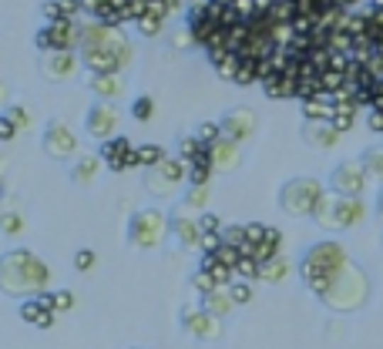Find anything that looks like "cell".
<instances>
[{
	"label": "cell",
	"mask_w": 383,
	"mask_h": 349,
	"mask_svg": "<svg viewBox=\"0 0 383 349\" xmlns=\"http://www.w3.org/2000/svg\"><path fill=\"white\" fill-rule=\"evenodd\" d=\"M54 269L30 248H7L0 256V296L7 299H38L51 292Z\"/></svg>",
	"instance_id": "6da1fadb"
},
{
	"label": "cell",
	"mask_w": 383,
	"mask_h": 349,
	"mask_svg": "<svg viewBox=\"0 0 383 349\" xmlns=\"http://www.w3.org/2000/svg\"><path fill=\"white\" fill-rule=\"evenodd\" d=\"M346 265H350L346 248L340 246V242H333V239H323V242H316V246H309L306 252H303V259H299V279H303L309 292L319 299Z\"/></svg>",
	"instance_id": "7a4b0ae2"
},
{
	"label": "cell",
	"mask_w": 383,
	"mask_h": 349,
	"mask_svg": "<svg viewBox=\"0 0 383 349\" xmlns=\"http://www.w3.org/2000/svg\"><path fill=\"white\" fill-rule=\"evenodd\" d=\"M367 296H370V279H367V272L360 269V265L350 262V265L333 279L330 289L319 296V302L333 312H357L360 306L367 302Z\"/></svg>",
	"instance_id": "3957f363"
},
{
	"label": "cell",
	"mask_w": 383,
	"mask_h": 349,
	"mask_svg": "<svg viewBox=\"0 0 383 349\" xmlns=\"http://www.w3.org/2000/svg\"><path fill=\"white\" fill-rule=\"evenodd\" d=\"M367 219V202L363 198H350V195H333L326 192L323 202L313 212V222L326 232H346V229H357Z\"/></svg>",
	"instance_id": "277c9868"
},
{
	"label": "cell",
	"mask_w": 383,
	"mask_h": 349,
	"mask_svg": "<svg viewBox=\"0 0 383 349\" xmlns=\"http://www.w3.org/2000/svg\"><path fill=\"white\" fill-rule=\"evenodd\" d=\"M168 235H172V219L162 208H138V212H131L125 225V242L138 252H152V248L165 246Z\"/></svg>",
	"instance_id": "5b68a950"
},
{
	"label": "cell",
	"mask_w": 383,
	"mask_h": 349,
	"mask_svg": "<svg viewBox=\"0 0 383 349\" xmlns=\"http://www.w3.org/2000/svg\"><path fill=\"white\" fill-rule=\"evenodd\" d=\"M323 195H326V185L319 178L296 175V178L279 185L276 202H279V208L286 215H293V219H313V212H316V205L323 202Z\"/></svg>",
	"instance_id": "8992f818"
},
{
	"label": "cell",
	"mask_w": 383,
	"mask_h": 349,
	"mask_svg": "<svg viewBox=\"0 0 383 349\" xmlns=\"http://www.w3.org/2000/svg\"><path fill=\"white\" fill-rule=\"evenodd\" d=\"M77 54H81V64L88 67V74H125L128 67L135 64V44L121 30L101 47L77 51Z\"/></svg>",
	"instance_id": "52a82bcc"
},
{
	"label": "cell",
	"mask_w": 383,
	"mask_h": 349,
	"mask_svg": "<svg viewBox=\"0 0 383 349\" xmlns=\"http://www.w3.org/2000/svg\"><path fill=\"white\" fill-rule=\"evenodd\" d=\"M182 185H189V161L179 155H168L162 165L145 168V192L152 198H172Z\"/></svg>",
	"instance_id": "ba28073f"
},
{
	"label": "cell",
	"mask_w": 383,
	"mask_h": 349,
	"mask_svg": "<svg viewBox=\"0 0 383 349\" xmlns=\"http://www.w3.org/2000/svg\"><path fill=\"white\" fill-rule=\"evenodd\" d=\"M77 44H81V21H44L34 34L38 54L77 51Z\"/></svg>",
	"instance_id": "9c48e42d"
},
{
	"label": "cell",
	"mask_w": 383,
	"mask_h": 349,
	"mask_svg": "<svg viewBox=\"0 0 383 349\" xmlns=\"http://www.w3.org/2000/svg\"><path fill=\"white\" fill-rule=\"evenodd\" d=\"M77 148H81V142H77L74 128H71L67 121L51 118V121L44 125V131H40V151L48 158H54V161H74Z\"/></svg>",
	"instance_id": "30bf717a"
},
{
	"label": "cell",
	"mask_w": 383,
	"mask_h": 349,
	"mask_svg": "<svg viewBox=\"0 0 383 349\" xmlns=\"http://www.w3.org/2000/svg\"><path fill=\"white\" fill-rule=\"evenodd\" d=\"M179 329L185 333V336L195 339V343H218L222 333H226V329H222V319L212 316L202 302H199V306H182Z\"/></svg>",
	"instance_id": "8fae6325"
},
{
	"label": "cell",
	"mask_w": 383,
	"mask_h": 349,
	"mask_svg": "<svg viewBox=\"0 0 383 349\" xmlns=\"http://www.w3.org/2000/svg\"><path fill=\"white\" fill-rule=\"evenodd\" d=\"M370 185V175L363 168V161H340L336 168L330 171V192L333 195H350V198H363Z\"/></svg>",
	"instance_id": "7c38bea8"
},
{
	"label": "cell",
	"mask_w": 383,
	"mask_h": 349,
	"mask_svg": "<svg viewBox=\"0 0 383 349\" xmlns=\"http://www.w3.org/2000/svg\"><path fill=\"white\" fill-rule=\"evenodd\" d=\"M118 125H121V111H118L111 101H94L88 108V115H84V135L94 138L98 144L108 142V138H115Z\"/></svg>",
	"instance_id": "4fadbf2b"
},
{
	"label": "cell",
	"mask_w": 383,
	"mask_h": 349,
	"mask_svg": "<svg viewBox=\"0 0 383 349\" xmlns=\"http://www.w3.org/2000/svg\"><path fill=\"white\" fill-rule=\"evenodd\" d=\"M81 54L77 51H51V54H40L38 57V74L48 84H64L71 81L81 71Z\"/></svg>",
	"instance_id": "5bb4252c"
},
{
	"label": "cell",
	"mask_w": 383,
	"mask_h": 349,
	"mask_svg": "<svg viewBox=\"0 0 383 349\" xmlns=\"http://www.w3.org/2000/svg\"><path fill=\"white\" fill-rule=\"evenodd\" d=\"M135 148H138V144H131L128 138L115 135V138L101 142L98 155H101L104 168L115 171V175H121V171H128V168H138V151H135Z\"/></svg>",
	"instance_id": "9a60e30c"
},
{
	"label": "cell",
	"mask_w": 383,
	"mask_h": 349,
	"mask_svg": "<svg viewBox=\"0 0 383 349\" xmlns=\"http://www.w3.org/2000/svg\"><path fill=\"white\" fill-rule=\"evenodd\" d=\"M218 125H222V138H229V142H249L255 135V128H259V118H255L252 108H245V104H239V108H229L226 115L218 118Z\"/></svg>",
	"instance_id": "2e32d148"
},
{
	"label": "cell",
	"mask_w": 383,
	"mask_h": 349,
	"mask_svg": "<svg viewBox=\"0 0 383 349\" xmlns=\"http://www.w3.org/2000/svg\"><path fill=\"white\" fill-rule=\"evenodd\" d=\"M172 239L179 242L182 252H202V225H199V215H192V212H182V208H175L172 215Z\"/></svg>",
	"instance_id": "e0dca14e"
},
{
	"label": "cell",
	"mask_w": 383,
	"mask_h": 349,
	"mask_svg": "<svg viewBox=\"0 0 383 349\" xmlns=\"http://www.w3.org/2000/svg\"><path fill=\"white\" fill-rule=\"evenodd\" d=\"M209 151H212V168H216L218 175H232V171L243 168V144H239V142L218 138Z\"/></svg>",
	"instance_id": "ac0fdd59"
},
{
	"label": "cell",
	"mask_w": 383,
	"mask_h": 349,
	"mask_svg": "<svg viewBox=\"0 0 383 349\" xmlns=\"http://www.w3.org/2000/svg\"><path fill=\"white\" fill-rule=\"evenodd\" d=\"M340 131L333 128L330 121H303V142L309 148H316V151H333L336 144H340Z\"/></svg>",
	"instance_id": "d6986e66"
},
{
	"label": "cell",
	"mask_w": 383,
	"mask_h": 349,
	"mask_svg": "<svg viewBox=\"0 0 383 349\" xmlns=\"http://www.w3.org/2000/svg\"><path fill=\"white\" fill-rule=\"evenodd\" d=\"M88 88H91V94H94L98 101H111V104H115V101L125 98L128 84H125V74H91Z\"/></svg>",
	"instance_id": "ffe728a7"
},
{
	"label": "cell",
	"mask_w": 383,
	"mask_h": 349,
	"mask_svg": "<svg viewBox=\"0 0 383 349\" xmlns=\"http://www.w3.org/2000/svg\"><path fill=\"white\" fill-rule=\"evenodd\" d=\"M101 155H77L74 165L67 168V178H71V185H77V188H91L94 185V178H98V171H101Z\"/></svg>",
	"instance_id": "44dd1931"
},
{
	"label": "cell",
	"mask_w": 383,
	"mask_h": 349,
	"mask_svg": "<svg viewBox=\"0 0 383 349\" xmlns=\"http://www.w3.org/2000/svg\"><path fill=\"white\" fill-rule=\"evenodd\" d=\"M118 30L115 27L101 24L98 17H84L81 21V44H77V51H91V47H101V44H108V40L115 38Z\"/></svg>",
	"instance_id": "7402d4cb"
},
{
	"label": "cell",
	"mask_w": 383,
	"mask_h": 349,
	"mask_svg": "<svg viewBox=\"0 0 383 349\" xmlns=\"http://www.w3.org/2000/svg\"><path fill=\"white\" fill-rule=\"evenodd\" d=\"M81 0H44L40 4V17L44 21H81Z\"/></svg>",
	"instance_id": "603a6c76"
},
{
	"label": "cell",
	"mask_w": 383,
	"mask_h": 349,
	"mask_svg": "<svg viewBox=\"0 0 383 349\" xmlns=\"http://www.w3.org/2000/svg\"><path fill=\"white\" fill-rule=\"evenodd\" d=\"M209 202H212V185H185L179 208L192 212V215H202V212H209Z\"/></svg>",
	"instance_id": "cb8c5ba5"
},
{
	"label": "cell",
	"mask_w": 383,
	"mask_h": 349,
	"mask_svg": "<svg viewBox=\"0 0 383 349\" xmlns=\"http://www.w3.org/2000/svg\"><path fill=\"white\" fill-rule=\"evenodd\" d=\"M293 275V262L286 259V256H276V259H269V262H259V282H266V285H282L286 279Z\"/></svg>",
	"instance_id": "d4e9b609"
},
{
	"label": "cell",
	"mask_w": 383,
	"mask_h": 349,
	"mask_svg": "<svg viewBox=\"0 0 383 349\" xmlns=\"http://www.w3.org/2000/svg\"><path fill=\"white\" fill-rule=\"evenodd\" d=\"M299 111H303V121H333V94H316L309 101H299Z\"/></svg>",
	"instance_id": "484cf974"
},
{
	"label": "cell",
	"mask_w": 383,
	"mask_h": 349,
	"mask_svg": "<svg viewBox=\"0 0 383 349\" xmlns=\"http://www.w3.org/2000/svg\"><path fill=\"white\" fill-rule=\"evenodd\" d=\"M296 84H299V78H289V74H272V78L262 81V94L272 98V101H289V98H296Z\"/></svg>",
	"instance_id": "4316f807"
},
{
	"label": "cell",
	"mask_w": 383,
	"mask_h": 349,
	"mask_svg": "<svg viewBox=\"0 0 383 349\" xmlns=\"http://www.w3.org/2000/svg\"><path fill=\"white\" fill-rule=\"evenodd\" d=\"M202 306L212 312V316L226 319V316H232V312H235V299H232L229 285H218V289H212L209 296H202Z\"/></svg>",
	"instance_id": "83f0119b"
},
{
	"label": "cell",
	"mask_w": 383,
	"mask_h": 349,
	"mask_svg": "<svg viewBox=\"0 0 383 349\" xmlns=\"http://www.w3.org/2000/svg\"><path fill=\"white\" fill-rule=\"evenodd\" d=\"M27 232V219L21 208H0V235L7 239H21Z\"/></svg>",
	"instance_id": "f1b7e54d"
},
{
	"label": "cell",
	"mask_w": 383,
	"mask_h": 349,
	"mask_svg": "<svg viewBox=\"0 0 383 349\" xmlns=\"http://www.w3.org/2000/svg\"><path fill=\"white\" fill-rule=\"evenodd\" d=\"M199 269L209 272V275H212L218 285H232V282H235V269L222 265V262L216 259V252H202V259H199Z\"/></svg>",
	"instance_id": "f546056e"
},
{
	"label": "cell",
	"mask_w": 383,
	"mask_h": 349,
	"mask_svg": "<svg viewBox=\"0 0 383 349\" xmlns=\"http://www.w3.org/2000/svg\"><path fill=\"white\" fill-rule=\"evenodd\" d=\"M282 252V232L276 229V225H269L266 229V239L255 246V252H252V259H259V262H269V259H276Z\"/></svg>",
	"instance_id": "4dcf8cb0"
},
{
	"label": "cell",
	"mask_w": 383,
	"mask_h": 349,
	"mask_svg": "<svg viewBox=\"0 0 383 349\" xmlns=\"http://www.w3.org/2000/svg\"><path fill=\"white\" fill-rule=\"evenodd\" d=\"M209 151V144H202L199 138H195V131L192 135H179V158H185V161H199V158Z\"/></svg>",
	"instance_id": "1f68e13d"
},
{
	"label": "cell",
	"mask_w": 383,
	"mask_h": 349,
	"mask_svg": "<svg viewBox=\"0 0 383 349\" xmlns=\"http://www.w3.org/2000/svg\"><path fill=\"white\" fill-rule=\"evenodd\" d=\"M135 151H138V168H155V165H162V161L168 158L165 148H162V144H152V142L138 144Z\"/></svg>",
	"instance_id": "d6a6232c"
},
{
	"label": "cell",
	"mask_w": 383,
	"mask_h": 349,
	"mask_svg": "<svg viewBox=\"0 0 383 349\" xmlns=\"http://www.w3.org/2000/svg\"><path fill=\"white\" fill-rule=\"evenodd\" d=\"M243 57V54H239ZM235 88H252V84H259V61H252V57H243V64H239V71H235V81H232Z\"/></svg>",
	"instance_id": "836d02e7"
},
{
	"label": "cell",
	"mask_w": 383,
	"mask_h": 349,
	"mask_svg": "<svg viewBox=\"0 0 383 349\" xmlns=\"http://www.w3.org/2000/svg\"><path fill=\"white\" fill-rule=\"evenodd\" d=\"M128 115L135 118L138 125H148L155 118V98L152 94H138V98L131 101V108H128Z\"/></svg>",
	"instance_id": "e575fe53"
},
{
	"label": "cell",
	"mask_w": 383,
	"mask_h": 349,
	"mask_svg": "<svg viewBox=\"0 0 383 349\" xmlns=\"http://www.w3.org/2000/svg\"><path fill=\"white\" fill-rule=\"evenodd\" d=\"M360 161H363V168H367L370 181H380L383 185V148H367V151L360 155Z\"/></svg>",
	"instance_id": "d590c367"
},
{
	"label": "cell",
	"mask_w": 383,
	"mask_h": 349,
	"mask_svg": "<svg viewBox=\"0 0 383 349\" xmlns=\"http://www.w3.org/2000/svg\"><path fill=\"white\" fill-rule=\"evenodd\" d=\"M165 24H168V21L155 17V13H145L141 21H135V27H138L141 38H162V34H165Z\"/></svg>",
	"instance_id": "8d00e7d4"
},
{
	"label": "cell",
	"mask_w": 383,
	"mask_h": 349,
	"mask_svg": "<svg viewBox=\"0 0 383 349\" xmlns=\"http://www.w3.org/2000/svg\"><path fill=\"white\" fill-rule=\"evenodd\" d=\"M319 84H323V94H340V91L346 88V71L330 67V71H323V74H319Z\"/></svg>",
	"instance_id": "74e56055"
},
{
	"label": "cell",
	"mask_w": 383,
	"mask_h": 349,
	"mask_svg": "<svg viewBox=\"0 0 383 349\" xmlns=\"http://www.w3.org/2000/svg\"><path fill=\"white\" fill-rule=\"evenodd\" d=\"M44 312H51V309L40 302V296L38 299H24V302H21V319L30 323V326H38L40 319H44Z\"/></svg>",
	"instance_id": "f35d334b"
},
{
	"label": "cell",
	"mask_w": 383,
	"mask_h": 349,
	"mask_svg": "<svg viewBox=\"0 0 383 349\" xmlns=\"http://www.w3.org/2000/svg\"><path fill=\"white\" fill-rule=\"evenodd\" d=\"M189 285H192V289H195V292H199V299H202V296H209L212 289H218V282H216V279H212V275H209V272H205V269H195V272H192Z\"/></svg>",
	"instance_id": "ab89813d"
},
{
	"label": "cell",
	"mask_w": 383,
	"mask_h": 349,
	"mask_svg": "<svg viewBox=\"0 0 383 349\" xmlns=\"http://www.w3.org/2000/svg\"><path fill=\"white\" fill-rule=\"evenodd\" d=\"M195 138H199L202 144H209V148H212V144H216L218 138H222V125H218V121H202V125L195 128Z\"/></svg>",
	"instance_id": "60d3db41"
},
{
	"label": "cell",
	"mask_w": 383,
	"mask_h": 349,
	"mask_svg": "<svg viewBox=\"0 0 383 349\" xmlns=\"http://www.w3.org/2000/svg\"><path fill=\"white\" fill-rule=\"evenodd\" d=\"M4 115L11 118V121H13V125H17L21 131H27L30 125H34V118H30V111H27L24 104H7V108H4Z\"/></svg>",
	"instance_id": "b9f144b4"
},
{
	"label": "cell",
	"mask_w": 383,
	"mask_h": 349,
	"mask_svg": "<svg viewBox=\"0 0 383 349\" xmlns=\"http://www.w3.org/2000/svg\"><path fill=\"white\" fill-rule=\"evenodd\" d=\"M239 64H243V57L239 54H226L222 61L216 64V74L222 81H235V71H239Z\"/></svg>",
	"instance_id": "7bdbcfd3"
},
{
	"label": "cell",
	"mask_w": 383,
	"mask_h": 349,
	"mask_svg": "<svg viewBox=\"0 0 383 349\" xmlns=\"http://www.w3.org/2000/svg\"><path fill=\"white\" fill-rule=\"evenodd\" d=\"M232 299H235V306H249L252 302V282L249 279H235V282L229 285Z\"/></svg>",
	"instance_id": "ee69618b"
},
{
	"label": "cell",
	"mask_w": 383,
	"mask_h": 349,
	"mask_svg": "<svg viewBox=\"0 0 383 349\" xmlns=\"http://www.w3.org/2000/svg\"><path fill=\"white\" fill-rule=\"evenodd\" d=\"M48 296H51V309L57 312V316H61V312H67V309H74V296H71L67 289H51Z\"/></svg>",
	"instance_id": "f6af8a7d"
},
{
	"label": "cell",
	"mask_w": 383,
	"mask_h": 349,
	"mask_svg": "<svg viewBox=\"0 0 383 349\" xmlns=\"http://www.w3.org/2000/svg\"><path fill=\"white\" fill-rule=\"evenodd\" d=\"M235 279H249V282H255V279H259V259H252V256H243V259H239V265H235Z\"/></svg>",
	"instance_id": "bcb514c9"
},
{
	"label": "cell",
	"mask_w": 383,
	"mask_h": 349,
	"mask_svg": "<svg viewBox=\"0 0 383 349\" xmlns=\"http://www.w3.org/2000/svg\"><path fill=\"white\" fill-rule=\"evenodd\" d=\"M222 242L243 248L245 246V225H226V229H222Z\"/></svg>",
	"instance_id": "7dc6e473"
},
{
	"label": "cell",
	"mask_w": 383,
	"mask_h": 349,
	"mask_svg": "<svg viewBox=\"0 0 383 349\" xmlns=\"http://www.w3.org/2000/svg\"><path fill=\"white\" fill-rule=\"evenodd\" d=\"M199 225H202V232H205V235H218L222 229H226V225H222V219H218L216 212H202V215H199Z\"/></svg>",
	"instance_id": "c3c4849f"
},
{
	"label": "cell",
	"mask_w": 383,
	"mask_h": 349,
	"mask_svg": "<svg viewBox=\"0 0 383 349\" xmlns=\"http://www.w3.org/2000/svg\"><path fill=\"white\" fill-rule=\"evenodd\" d=\"M94 262H98L94 248H77V252H74V269L77 272H91V269H94Z\"/></svg>",
	"instance_id": "681fc988"
},
{
	"label": "cell",
	"mask_w": 383,
	"mask_h": 349,
	"mask_svg": "<svg viewBox=\"0 0 383 349\" xmlns=\"http://www.w3.org/2000/svg\"><path fill=\"white\" fill-rule=\"evenodd\" d=\"M172 47H175V51H189V47H199V44H195V38H192L189 27H182V30L172 34Z\"/></svg>",
	"instance_id": "f907efd6"
},
{
	"label": "cell",
	"mask_w": 383,
	"mask_h": 349,
	"mask_svg": "<svg viewBox=\"0 0 383 349\" xmlns=\"http://www.w3.org/2000/svg\"><path fill=\"white\" fill-rule=\"evenodd\" d=\"M266 229H269V225H262V222H245V242L259 246V242L266 239Z\"/></svg>",
	"instance_id": "816d5d0a"
},
{
	"label": "cell",
	"mask_w": 383,
	"mask_h": 349,
	"mask_svg": "<svg viewBox=\"0 0 383 349\" xmlns=\"http://www.w3.org/2000/svg\"><path fill=\"white\" fill-rule=\"evenodd\" d=\"M17 131H21V128H17L11 118L0 111V142H13V138H17Z\"/></svg>",
	"instance_id": "f5cc1de1"
},
{
	"label": "cell",
	"mask_w": 383,
	"mask_h": 349,
	"mask_svg": "<svg viewBox=\"0 0 383 349\" xmlns=\"http://www.w3.org/2000/svg\"><path fill=\"white\" fill-rule=\"evenodd\" d=\"M148 13H155V17H162V21H168V17H172V7H168L165 0H148Z\"/></svg>",
	"instance_id": "db71d44e"
},
{
	"label": "cell",
	"mask_w": 383,
	"mask_h": 349,
	"mask_svg": "<svg viewBox=\"0 0 383 349\" xmlns=\"http://www.w3.org/2000/svg\"><path fill=\"white\" fill-rule=\"evenodd\" d=\"M232 7L239 11V17H243V21H252V17H255V0H235Z\"/></svg>",
	"instance_id": "11a10c76"
},
{
	"label": "cell",
	"mask_w": 383,
	"mask_h": 349,
	"mask_svg": "<svg viewBox=\"0 0 383 349\" xmlns=\"http://www.w3.org/2000/svg\"><path fill=\"white\" fill-rule=\"evenodd\" d=\"M222 246V232L218 235H202V252H218Z\"/></svg>",
	"instance_id": "9f6ffc18"
},
{
	"label": "cell",
	"mask_w": 383,
	"mask_h": 349,
	"mask_svg": "<svg viewBox=\"0 0 383 349\" xmlns=\"http://www.w3.org/2000/svg\"><path fill=\"white\" fill-rule=\"evenodd\" d=\"M11 104V88H7V81L0 78V108H7Z\"/></svg>",
	"instance_id": "6f0895ef"
},
{
	"label": "cell",
	"mask_w": 383,
	"mask_h": 349,
	"mask_svg": "<svg viewBox=\"0 0 383 349\" xmlns=\"http://www.w3.org/2000/svg\"><path fill=\"white\" fill-rule=\"evenodd\" d=\"M108 7H115V11H125V13H128V7H131V0H108Z\"/></svg>",
	"instance_id": "680465c9"
},
{
	"label": "cell",
	"mask_w": 383,
	"mask_h": 349,
	"mask_svg": "<svg viewBox=\"0 0 383 349\" xmlns=\"http://www.w3.org/2000/svg\"><path fill=\"white\" fill-rule=\"evenodd\" d=\"M172 11H182V7H189V0H165Z\"/></svg>",
	"instance_id": "91938a15"
},
{
	"label": "cell",
	"mask_w": 383,
	"mask_h": 349,
	"mask_svg": "<svg viewBox=\"0 0 383 349\" xmlns=\"http://www.w3.org/2000/svg\"><path fill=\"white\" fill-rule=\"evenodd\" d=\"M377 215H380V222H383V185H380V195H377Z\"/></svg>",
	"instance_id": "94428289"
},
{
	"label": "cell",
	"mask_w": 383,
	"mask_h": 349,
	"mask_svg": "<svg viewBox=\"0 0 383 349\" xmlns=\"http://www.w3.org/2000/svg\"><path fill=\"white\" fill-rule=\"evenodd\" d=\"M222 4H235V0H222Z\"/></svg>",
	"instance_id": "6125c7cd"
}]
</instances>
